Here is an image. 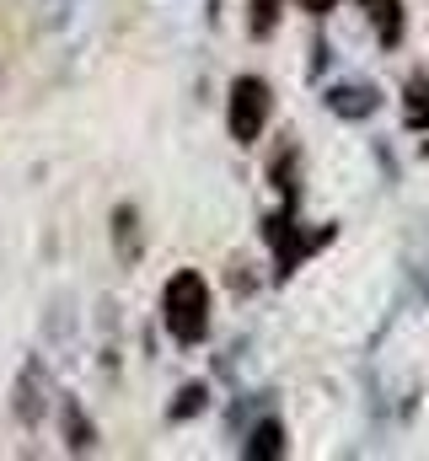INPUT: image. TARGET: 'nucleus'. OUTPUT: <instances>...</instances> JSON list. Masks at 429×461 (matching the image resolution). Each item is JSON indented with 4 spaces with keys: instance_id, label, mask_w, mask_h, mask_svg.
Wrapping results in <instances>:
<instances>
[{
    "instance_id": "1",
    "label": "nucleus",
    "mask_w": 429,
    "mask_h": 461,
    "mask_svg": "<svg viewBox=\"0 0 429 461\" xmlns=\"http://www.w3.org/2000/svg\"><path fill=\"white\" fill-rule=\"evenodd\" d=\"M161 322H167V333L178 344H199L210 333V285L194 268H183V274L167 279V290H161Z\"/></svg>"
},
{
    "instance_id": "2",
    "label": "nucleus",
    "mask_w": 429,
    "mask_h": 461,
    "mask_svg": "<svg viewBox=\"0 0 429 461\" xmlns=\"http://www.w3.org/2000/svg\"><path fill=\"white\" fill-rule=\"evenodd\" d=\"M231 140L236 145H252L258 134H263V123H269V86L258 81V76H242L236 86H231Z\"/></svg>"
},
{
    "instance_id": "3",
    "label": "nucleus",
    "mask_w": 429,
    "mask_h": 461,
    "mask_svg": "<svg viewBox=\"0 0 429 461\" xmlns=\"http://www.w3.org/2000/svg\"><path fill=\"white\" fill-rule=\"evenodd\" d=\"M327 108H333L338 118H370L376 108H381V97H376V86H333Z\"/></svg>"
},
{
    "instance_id": "4",
    "label": "nucleus",
    "mask_w": 429,
    "mask_h": 461,
    "mask_svg": "<svg viewBox=\"0 0 429 461\" xmlns=\"http://www.w3.org/2000/svg\"><path fill=\"white\" fill-rule=\"evenodd\" d=\"M16 413L22 424H43V397H38V365L22 370V386H16Z\"/></svg>"
},
{
    "instance_id": "5",
    "label": "nucleus",
    "mask_w": 429,
    "mask_h": 461,
    "mask_svg": "<svg viewBox=\"0 0 429 461\" xmlns=\"http://www.w3.org/2000/svg\"><path fill=\"white\" fill-rule=\"evenodd\" d=\"M247 456H263V461H274V456H285V429L274 424V419H263L252 435H247Z\"/></svg>"
},
{
    "instance_id": "6",
    "label": "nucleus",
    "mask_w": 429,
    "mask_h": 461,
    "mask_svg": "<svg viewBox=\"0 0 429 461\" xmlns=\"http://www.w3.org/2000/svg\"><path fill=\"white\" fill-rule=\"evenodd\" d=\"M365 5H370V22H376L381 43H397L403 38V5L397 0H365Z\"/></svg>"
},
{
    "instance_id": "7",
    "label": "nucleus",
    "mask_w": 429,
    "mask_h": 461,
    "mask_svg": "<svg viewBox=\"0 0 429 461\" xmlns=\"http://www.w3.org/2000/svg\"><path fill=\"white\" fill-rule=\"evenodd\" d=\"M403 97H408V103H403V118H408L414 129H424L429 123V76H414Z\"/></svg>"
},
{
    "instance_id": "8",
    "label": "nucleus",
    "mask_w": 429,
    "mask_h": 461,
    "mask_svg": "<svg viewBox=\"0 0 429 461\" xmlns=\"http://www.w3.org/2000/svg\"><path fill=\"white\" fill-rule=\"evenodd\" d=\"M113 226H118V258H140V241H134V210H129V204L113 210Z\"/></svg>"
},
{
    "instance_id": "9",
    "label": "nucleus",
    "mask_w": 429,
    "mask_h": 461,
    "mask_svg": "<svg viewBox=\"0 0 429 461\" xmlns=\"http://www.w3.org/2000/svg\"><path fill=\"white\" fill-rule=\"evenodd\" d=\"M274 27H279V0H252V32L269 38Z\"/></svg>"
},
{
    "instance_id": "10",
    "label": "nucleus",
    "mask_w": 429,
    "mask_h": 461,
    "mask_svg": "<svg viewBox=\"0 0 429 461\" xmlns=\"http://www.w3.org/2000/svg\"><path fill=\"white\" fill-rule=\"evenodd\" d=\"M65 413H70V451H87V446H92V424H81V408H76V402H70Z\"/></svg>"
},
{
    "instance_id": "11",
    "label": "nucleus",
    "mask_w": 429,
    "mask_h": 461,
    "mask_svg": "<svg viewBox=\"0 0 429 461\" xmlns=\"http://www.w3.org/2000/svg\"><path fill=\"white\" fill-rule=\"evenodd\" d=\"M199 408H205V386H188V392H183V402L172 408V419H188V413H199Z\"/></svg>"
},
{
    "instance_id": "12",
    "label": "nucleus",
    "mask_w": 429,
    "mask_h": 461,
    "mask_svg": "<svg viewBox=\"0 0 429 461\" xmlns=\"http://www.w3.org/2000/svg\"><path fill=\"white\" fill-rule=\"evenodd\" d=\"M301 5H306V11H317V16H322V11H333V5H343V0H301Z\"/></svg>"
}]
</instances>
